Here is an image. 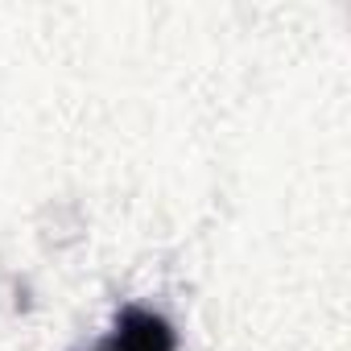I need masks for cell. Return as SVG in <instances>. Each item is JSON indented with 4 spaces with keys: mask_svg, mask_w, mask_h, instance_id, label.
Here are the masks:
<instances>
[{
    "mask_svg": "<svg viewBox=\"0 0 351 351\" xmlns=\"http://www.w3.org/2000/svg\"><path fill=\"white\" fill-rule=\"evenodd\" d=\"M99 351H173V330L161 314L153 310H124L116 330L108 335V343H99Z\"/></svg>",
    "mask_w": 351,
    "mask_h": 351,
    "instance_id": "6da1fadb",
    "label": "cell"
}]
</instances>
